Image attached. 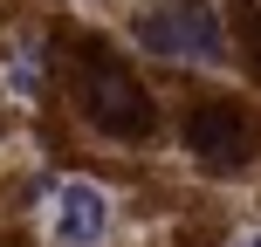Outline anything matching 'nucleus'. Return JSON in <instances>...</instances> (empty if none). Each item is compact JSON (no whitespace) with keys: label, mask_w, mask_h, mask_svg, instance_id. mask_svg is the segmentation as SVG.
I'll use <instances>...</instances> for the list:
<instances>
[{"label":"nucleus","mask_w":261,"mask_h":247,"mask_svg":"<svg viewBox=\"0 0 261 247\" xmlns=\"http://www.w3.org/2000/svg\"><path fill=\"white\" fill-rule=\"evenodd\" d=\"M83 110H90L96 130H110V138H144L151 130V96L138 90L130 76H90V90H83Z\"/></svg>","instance_id":"2"},{"label":"nucleus","mask_w":261,"mask_h":247,"mask_svg":"<svg viewBox=\"0 0 261 247\" xmlns=\"http://www.w3.org/2000/svg\"><path fill=\"white\" fill-rule=\"evenodd\" d=\"M7 90H14V96H35V62H14V69H7Z\"/></svg>","instance_id":"5"},{"label":"nucleus","mask_w":261,"mask_h":247,"mask_svg":"<svg viewBox=\"0 0 261 247\" xmlns=\"http://www.w3.org/2000/svg\"><path fill=\"white\" fill-rule=\"evenodd\" d=\"M193 151L206 158L213 172L248 165V158H254V124L241 117L234 103H206V110H193Z\"/></svg>","instance_id":"4"},{"label":"nucleus","mask_w":261,"mask_h":247,"mask_svg":"<svg viewBox=\"0 0 261 247\" xmlns=\"http://www.w3.org/2000/svg\"><path fill=\"white\" fill-rule=\"evenodd\" d=\"M130 41L165 62H220L227 55V28L213 0H144L130 21Z\"/></svg>","instance_id":"1"},{"label":"nucleus","mask_w":261,"mask_h":247,"mask_svg":"<svg viewBox=\"0 0 261 247\" xmlns=\"http://www.w3.org/2000/svg\"><path fill=\"white\" fill-rule=\"evenodd\" d=\"M48 227H55V240H62V247H96V240L110 234V199H103V185H90V179L55 185Z\"/></svg>","instance_id":"3"},{"label":"nucleus","mask_w":261,"mask_h":247,"mask_svg":"<svg viewBox=\"0 0 261 247\" xmlns=\"http://www.w3.org/2000/svg\"><path fill=\"white\" fill-rule=\"evenodd\" d=\"M234 247H261V227H254V234H241V240H234Z\"/></svg>","instance_id":"7"},{"label":"nucleus","mask_w":261,"mask_h":247,"mask_svg":"<svg viewBox=\"0 0 261 247\" xmlns=\"http://www.w3.org/2000/svg\"><path fill=\"white\" fill-rule=\"evenodd\" d=\"M248 48H254V62H261V21H254V35H248Z\"/></svg>","instance_id":"6"}]
</instances>
